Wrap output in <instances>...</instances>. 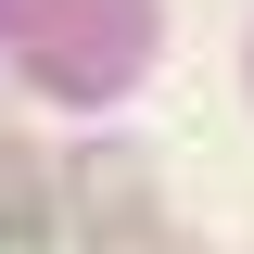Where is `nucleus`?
Listing matches in <instances>:
<instances>
[{"label": "nucleus", "instance_id": "obj_2", "mask_svg": "<svg viewBox=\"0 0 254 254\" xmlns=\"http://www.w3.org/2000/svg\"><path fill=\"white\" fill-rule=\"evenodd\" d=\"M38 229H51V178L26 153H0V242H38Z\"/></svg>", "mask_w": 254, "mask_h": 254}, {"label": "nucleus", "instance_id": "obj_1", "mask_svg": "<svg viewBox=\"0 0 254 254\" xmlns=\"http://www.w3.org/2000/svg\"><path fill=\"white\" fill-rule=\"evenodd\" d=\"M76 216H102L89 242H140V229H153V178H140L127 153H89L76 165Z\"/></svg>", "mask_w": 254, "mask_h": 254}]
</instances>
